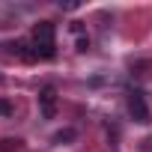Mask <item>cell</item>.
Returning <instances> with one entry per match:
<instances>
[{"instance_id":"obj_1","label":"cell","mask_w":152,"mask_h":152,"mask_svg":"<svg viewBox=\"0 0 152 152\" xmlns=\"http://www.w3.org/2000/svg\"><path fill=\"white\" fill-rule=\"evenodd\" d=\"M30 42H33V48H36L39 57L51 60V57L57 54V30H54V24H51V21H39V24L33 27Z\"/></svg>"},{"instance_id":"obj_2","label":"cell","mask_w":152,"mask_h":152,"mask_svg":"<svg viewBox=\"0 0 152 152\" xmlns=\"http://www.w3.org/2000/svg\"><path fill=\"white\" fill-rule=\"evenodd\" d=\"M39 110L45 119H54V113H57V87L54 84H45L39 90Z\"/></svg>"},{"instance_id":"obj_3","label":"cell","mask_w":152,"mask_h":152,"mask_svg":"<svg viewBox=\"0 0 152 152\" xmlns=\"http://www.w3.org/2000/svg\"><path fill=\"white\" fill-rule=\"evenodd\" d=\"M128 113L134 116V122H149V104H146V96L140 90H134L128 96Z\"/></svg>"},{"instance_id":"obj_4","label":"cell","mask_w":152,"mask_h":152,"mask_svg":"<svg viewBox=\"0 0 152 152\" xmlns=\"http://www.w3.org/2000/svg\"><path fill=\"white\" fill-rule=\"evenodd\" d=\"M12 51H15L18 57H24L27 63H33V60H39V54H36V48H33V42H24V39H21V42H15V45H12Z\"/></svg>"},{"instance_id":"obj_5","label":"cell","mask_w":152,"mask_h":152,"mask_svg":"<svg viewBox=\"0 0 152 152\" xmlns=\"http://www.w3.org/2000/svg\"><path fill=\"white\" fill-rule=\"evenodd\" d=\"M75 137H78V131H75V128H63V131H57V134H54V143H60V146H63V143H72Z\"/></svg>"},{"instance_id":"obj_6","label":"cell","mask_w":152,"mask_h":152,"mask_svg":"<svg viewBox=\"0 0 152 152\" xmlns=\"http://www.w3.org/2000/svg\"><path fill=\"white\" fill-rule=\"evenodd\" d=\"M12 110H15V107H12L6 99H0V116H12Z\"/></svg>"},{"instance_id":"obj_7","label":"cell","mask_w":152,"mask_h":152,"mask_svg":"<svg viewBox=\"0 0 152 152\" xmlns=\"http://www.w3.org/2000/svg\"><path fill=\"white\" fill-rule=\"evenodd\" d=\"M87 48H90V39L81 36V39H78V51H87Z\"/></svg>"}]
</instances>
